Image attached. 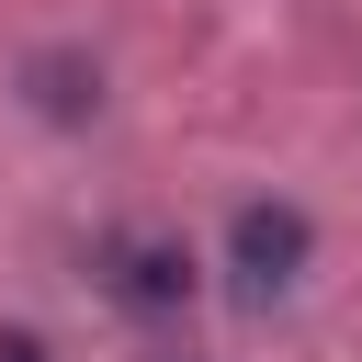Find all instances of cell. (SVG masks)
<instances>
[{
	"mask_svg": "<svg viewBox=\"0 0 362 362\" xmlns=\"http://www.w3.org/2000/svg\"><path fill=\"white\" fill-rule=\"evenodd\" d=\"M294 260H305V215H294V204H249V215H238V283H249V294H283Z\"/></svg>",
	"mask_w": 362,
	"mask_h": 362,
	"instance_id": "cell-1",
	"label": "cell"
}]
</instances>
